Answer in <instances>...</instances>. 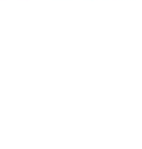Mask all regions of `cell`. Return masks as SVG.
I'll list each match as a JSON object with an SVG mask.
<instances>
[]
</instances>
